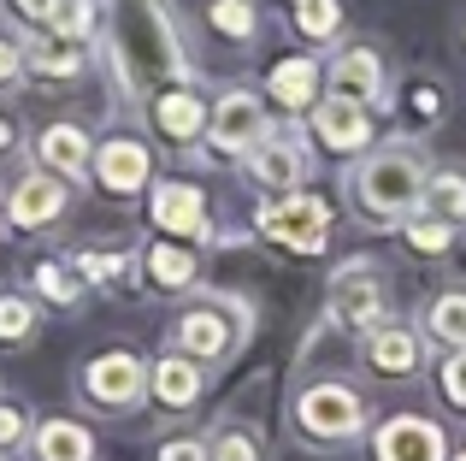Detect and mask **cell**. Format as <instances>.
<instances>
[{"mask_svg":"<svg viewBox=\"0 0 466 461\" xmlns=\"http://www.w3.org/2000/svg\"><path fill=\"white\" fill-rule=\"evenodd\" d=\"M125 266H130V254H113V249H101V254H95V249H89V254H77V272L89 278V284H113Z\"/></svg>","mask_w":466,"mask_h":461,"instance_id":"obj_32","label":"cell"},{"mask_svg":"<svg viewBox=\"0 0 466 461\" xmlns=\"http://www.w3.org/2000/svg\"><path fill=\"white\" fill-rule=\"evenodd\" d=\"M266 137H272V113H266L260 89H218L213 125H207V149L225 154V160H248Z\"/></svg>","mask_w":466,"mask_h":461,"instance_id":"obj_5","label":"cell"},{"mask_svg":"<svg viewBox=\"0 0 466 461\" xmlns=\"http://www.w3.org/2000/svg\"><path fill=\"white\" fill-rule=\"evenodd\" d=\"M35 325H42V308L30 296H0V343H30Z\"/></svg>","mask_w":466,"mask_h":461,"instance_id":"obj_27","label":"cell"},{"mask_svg":"<svg viewBox=\"0 0 466 461\" xmlns=\"http://www.w3.org/2000/svg\"><path fill=\"white\" fill-rule=\"evenodd\" d=\"M425 178L431 172H425L408 149H378V154H366V160L349 166V201L372 225H408V220H420Z\"/></svg>","mask_w":466,"mask_h":461,"instance_id":"obj_1","label":"cell"},{"mask_svg":"<svg viewBox=\"0 0 466 461\" xmlns=\"http://www.w3.org/2000/svg\"><path fill=\"white\" fill-rule=\"evenodd\" d=\"M254 230H260L266 242H278V249L289 254H319L330 242V208L319 196H284V201H260V213H254Z\"/></svg>","mask_w":466,"mask_h":461,"instance_id":"obj_6","label":"cell"},{"mask_svg":"<svg viewBox=\"0 0 466 461\" xmlns=\"http://www.w3.org/2000/svg\"><path fill=\"white\" fill-rule=\"evenodd\" d=\"M425 220L461 230L466 225V172H431L425 178V201H420Z\"/></svg>","mask_w":466,"mask_h":461,"instance_id":"obj_23","label":"cell"},{"mask_svg":"<svg viewBox=\"0 0 466 461\" xmlns=\"http://www.w3.org/2000/svg\"><path fill=\"white\" fill-rule=\"evenodd\" d=\"M248 184L260 190L266 201H284V196H301V178H308V149H301L289 130H272L260 149L242 160Z\"/></svg>","mask_w":466,"mask_h":461,"instance_id":"obj_11","label":"cell"},{"mask_svg":"<svg viewBox=\"0 0 466 461\" xmlns=\"http://www.w3.org/2000/svg\"><path fill=\"white\" fill-rule=\"evenodd\" d=\"M148 125L171 142V149H189V142H207L213 107L201 101V89H195V83H171V89H159L154 101H148Z\"/></svg>","mask_w":466,"mask_h":461,"instance_id":"obj_13","label":"cell"},{"mask_svg":"<svg viewBox=\"0 0 466 461\" xmlns=\"http://www.w3.org/2000/svg\"><path fill=\"white\" fill-rule=\"evenodd\" d=\"M142 266H148V278L159 290H189L195 284V249L189 242H148V249H142Z\"/></svg>","mask_w":466,"mask_h":461,"instance_id":"obj_24","label":"cell"},{"mask_svg":"<svg viewBox=\"0 0 466 461\" xmlns=\"http://www.w3.org/2000/svg\"><path fill=\"white\" fill-rule=\"evenodd\" d=\"M266 95H272L289 118H308L313 107L325 101V66H319L313 54L272 59V71H266Z\"/></svg>","mask_w":466,"mask_h":461,"instance_id":"obj_15","label":"cell"},{"mask_svg":"<svg viewBox=\"0 0 466 461\" xmlns=\"http://www.w3.org/2000/svg\"><path fill=\"white\" fill-rule=\"evenodd\" d=\"M159 461H213V456H207V438H166Z\"/></svg>","mask_w":466,"mask_h":461,"instance_id":"obj_36","label":"cell"},{"mask_svg":"<svg viewBox=\"0 0 466 461\" xmlns=\"http://www.w3.org/2000/svg\"><path fill=\"white\" fill-rule=\"evenodd\" d=\"M401 237H408V249H420V254H443L455 230H449V225H437V220H425V213H420V220H408V225H401Z\"/></svg>","mask_w":466,"mask_h":461,"instance_id":"obj_31","label":"cell"},{"mask_svg":"<svg viewBox=\"0 0 466 461\" xmlns=\"http://www.w3.org/2000/svg\"><path fill=\"white\" fill-rule=\"evenodd\" d=\"M95 184L106 190V196L130 201L142 196V190H154V149L142 137H130V130H113V137L95 142Z\"/></svg>","mask_w":466,"mask_h":461,"instance_id":"obj_7","label":"cell"},{"mask_svg":"<svg viewBox=\"0 0 466 461\" xmlns=\"http://www.w3.org/2000/svg\"><path fill=\"white\" fill-rule=\"evenodd\" d=\"M437 384H443V396H449L455 408H466V349L443 355V367H437Z\"/></svg>","mask_w":466,"mask_h":461,"instance_id":"obj_33","label":"cell"},{"mask_svg":"<svg viewBox=\"0 0 466 461\" xmlns=\"http://www.w3.org/2000/svg\"><path fill=\"white\" fill-rule=\"evenodd\" d=\"M30 456L35 461H95V432L71 415H54L30 432Z\"/></svg>","mask_w":466,"mask_h":461,"instance_id":"obj_21","label":"cell"},{"mask_svg":"<svg viewBox=\"0 0 466 461\" xmlns=\"http://www.w3.org/2000/svg\"><path fill=\"white\" fill-rule=\"evenodd\" d=\"M360 355H366V367L378 373V379H413V373L425 367V343H420V332L413 325H378L372 337H360Z\"/></svg>","mask_w":466,"mask_h":461,"instance_id":"obj_17","label":"cell"},{"mask_svg":"<svg viewBox=\"0 0 466 461\" xmlns=\"http://www.w3.org/2000/svg\"><path fill=\"white\" fill-rule=\"evenodd\" d=\"M296 30L308 36V42L342 36V0H308V6H296Z\"/></svg>","mask_w":466,"mask_h":461,"instance_id":"obj_28","label":"cell"},{"mask_svg":"<svg viewBox=\"0 0 466 461\" xmlns=\"http://www.w3.org/2000/svg\"><path fill=\"white\" fill-rule=\"evenodd\" d=\"M201 361H189L183 349H166V355H154V367H148V396L166 415H183V408H195L201 403Z\"/></svg>","mask_w":466,"mask_h":461,"instance_id":"obj_18","label":"cell"},{"mask_svg":"<svg viewBox=\"0 0 466 461\" xmlns=\"http://www.w3.org/2000/svg\"><path fill=\"white\" fill-rule=\"evenodd\" d=\"M207 456H213V461H260V444H254V432L225 426V432L207 438Z\"/></svg>","mask_w":466,"mask_h":461,"instance_id":"obj_30","label":"cell"},{"mask_svg":"<svg viewBox=\"0 0 466 461\" xmlns=\"http://www.w3.org/2000/svg\"><path fill=\"white\" fill-rule=\"evenodd\" d=\"M330 313H337L342 325H354L360 337H372L384 320V290H378V272L372 261H349L337 278H330Z\"/></svg>","mask_w":466,"mask_h":461,"instance_id":"obj_12","label":"cell"},{"mask_svg":"<svg viewBox=\"0 0 466 461\" xmlns=\"http://www.w3.org/2000/svg\"><path fill=\"white\" fill-rule=\"evenodd\" d=\"M242 308H230L225 296H207L195 302V308L177 313V325H171V349H183L189 361H201V367H213V361H225L230 349L242 343Z\"/></svg>","mask_w":466,"mask_h":461,"instance_id":"obj_4","label":"cell"},{"mask_svg":"<svg viewBox=\"0 0 466 461\" xmlns=\"http://www.w3.org/2000/svg\"><path fill=\"white\" fill-rule=\"evenodd\" d=\"M42 30L66 36V42H89L95 36V0H54V12H47Z\"/></svg>","mask_w":466,"mask_h":461,"instance_id":"obj_26","label":"cell"},{"mask_svg":"<svg viewBox=\"0 0 466 461\" xmlns=\"http://www.w3.org/2000/svg\"><path fill=\"white\" fill-rule=\"evenodd\" d=\"M372 461H455L431 415H384L372 426Z\"/></svg>","mask_w":466,"mask_h":461,"instance_id":"obj_9","label":"cell"},{"mask_svg":"<svg viewBox=\"0 0 466 461\" xmlns=\"http://www.w3.org/2000/svg\"><path fill=\"white\" fill-rule=\"evenodd\" d=\"M207 24H213L225 42H254V36H260L254 0H213V6H207Z\"/></svg>","mask_w":466,"mask_h":461,"instance_id":"obj_25","label":"cell"},{"mask_svg":"<svg viewBox=\"0 0 466 461\" xmlns=\"http://www.w3.org/2000/svg\"><path fill=\"white\" fill-rule=\"evenodd\" d=\"M425 337L443 343L449 355L466 349V290H437V296L425 302Z\"/></svg>","mask_w":466,"mask_h":461,"instance_id":"obj_22","label":"cell"},{"mask_svg":"<svg viewBox=\"0 0 466 461\" xmlns=\"http://www.w3.org/2000/svg\"><path fill=\"white\" fill-rule=\"evenodd\" d=\"M66 208H71V184L66 178H54V172H24L18 184L6 190V220L18 225V230H42V225H54V220H66Z\"/></svg>","mask_w":466,"mask_h":461,"instance_id":"obj_14","label":"cell"},{"mask_svg":"<svg viewBox=\"0 0 466 461\" xmlns=\"http://www.w3.org/2000/svg\"><path fill=\"white\" fill-rule=\"evenodd\" d=\"M148 367H154V361L130 355V349H101V355L83 361L77 391H83V403H89V408L125 415V408H137L142 396H148Z\"/></svg>","mask_w":466,"mask_h":461,"instance_id":"obj_3","label":"cell"},{"mask_svg":"<svg viewBox=\"0 0 466 461\" xmlns=\"http://www.w3.org/2000/svg\"><path fill=\"white\" fill-rule=\"evenodd\" d=\"M35 166L54 178H66V184H77V178H95V142L83 125H71V118H59V125H42V137H35Z\"/></svg>","mask_w":466,"mask_h":461,"instance_id":"obj_16","label":"cell"},{"mask_svg":"<svg viewBox=\"0 0 466 461\" xmlns=\"http://www.w3.org/2000/svg\"><path fill=\"white\" fill-rule=\"evenodd\" d=\"M18 149H24L18 118H12V113H0V160H6V154H18Z\"/></svg>","mask_w":466,"mask_h":461,"instance_id":"obj_38","label":"cell"},{"mask_svg":"<svg viewBox=\"0 0 466 461\" xmlns=\"http://www.w3.org/2000/svg\"><path fill=\"white\" fill-rule=\"evenodd\" d=\"M308 130H313V142L325 154H372V137H378V125H372V107H360V101H349V95H330L325 89V101L308 113Z\"/></svg>","mask_w":466,"mask_h":461,"instance_id":"obj_8","label":"cell"},{"mask_svg":"<svg viewBox=\"0 0 466 461\" xmlns=\"http://www.w3.org/2000/svg\"><path fill=\"white\" fill-rule=\"evenodd\" d=\"M289 426H296L308 444H319V450H330V444L360 438V432L372 426V408H366V396L354 391V384L313 379V384H301L296 403H289Z\"/></svg>","mask_w":466,"mask_h":461,"instance_id":"obj_2","label":"cell"},{"mask_svg":"<svg viewBox=\"0 0 466 461\" xmlns=\"http://www.w3.org/2000/svg\"><path fill=\"white\" fill-rule=\"evenodd\" d=\"M325 83H330V95H349V101L372 107V101H384V59H378V47H342L325 66Z\"/></svg>","mask_w":466,"mask_h":461,"instance_id":"obj_19","label":"cell"},{"mask_svg":"<svg viewBox=\"0 0 466 461\" xmlns=\"http://www.w3.org/2000/svg\"><path fill=\"white\" fill-rule=\"evenodd\" d=\"M6 6H12V18H24V24H35V30H42L47 12H54V0H6Z\"/></svg>","mask_w":466,"mask_h":461,"instance_id":"obj_37","label":"cell"},{"mask_svg":"<svg viewBox=\"0 0 466 461\" xmlns=\"http://www.w3.org/2000/svg\"><path fill=\"white\" fill-rule=\"evenodd\" d=\"M455 461H466V450H461V456H455Z\"/></svg>","mask_w":466,"mask_h":461,"instance_id":"obj_40","label":"cell"},{"mask_svg":"<svg viewBox=\"0 0 466 461\" xmlns=\"http://www.w3.org/2000/svg\"><path fill=\"white\" fill-rule=\"evenodd\" d=\"M289 6H308V0H289Z\"/></svg>","mask_w":466,"mask_h":461,"instance_id":"obj_39","label":"cell"},{"mask_svg":"<svg viewBox=\"0 0 466 461\" xmlns=\"http://www.w3.org/2000/svg\"><path fill=\"white\" fill-rule=\"evenodd\" d=\"M24 66H30V77L71 83V77H83V71H89V42H66V36L35 30L30 42H24Z\"/></svg>","mask_w":466,"mask_h":461,"instance_id":"obj_20","label":"cell"},{"mask_svg":"<svg viewBox=\"0 0 466 461\" xmlns=\"http://www.w3.org/2000/svg\"><path fill=\"white\" fill-rule=\"evenodd\" d=\"M148 220L159 225L166 242H201L207 230V190L189 184V178H159L148 190Z\"/></svg>","mask_w":466,"mask_h":461,"instance_id":"obj_10","label":"cell"},{"mask_svg":"<svg viewBox=\"0 0 466 461\" xmlns=\"http://www.w3.org/2000/svg\"><path fill=\"white\" fill-rule=\"evenodd\" d=\"M30 284H35V296L59 302V308L83 296V284H77V278H71V272H66V266H59V261H35V266H30Z\"/></svg>","mask_w":466,"mask_h":461,"instance_id":"obj_29","label":"cell"},{"mask_svg":"<svg viewBox=\"0 0 466 461\" xmlns=\"http://www.w3.org/2000/svg\"><path fill=\"white\" fill-rule=\"evenodd\" d=\"M30 415H24L18 403H0V450H18V444H30Z\"/></svg>","mask_w":466,"mask_h":461,"instance_id":"obj_34","label":"cell"},{"mask_svg":"<svg viewBox=\"0 0 466 461\" xmlns=\"http://www.w3.org/2000/svg\"><path fill=\"white\" fill-rule=\"evenodd\" d=\"M24 77H30V66H24V42L0 30V89H12V83H24Z\"/></svg>","mask_w":466,"mask_h":461,"instance_id":"obj_35","label":"cell"}]
</instances>
